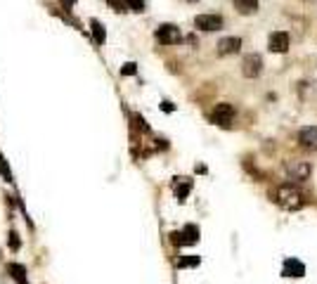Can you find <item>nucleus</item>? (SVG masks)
I'll return each mask as SVG.
<instances>
[{"instance_id":"5","label":"nucleus","mask_w":317,"mask_h":284,"mask_svg":"<svg viewBox=\"0 0 317 284\" xmlns=\"http://www.w3.org/2000/svg\"><path fill=\"white\" fill-rule=\"evenodd\" d=\"M261 71H263L261 55L251 52V55L244 57V62H241V74H244V76H246V78H256V76H261Z\"/></svg>"},{"instance_id":"17","label":"nucleus","mask_w":317,"mask_h":284,"mask_svg":"<svg viewBox=\"0 0 317 284\" xmlns=\"http://www.w3.org/2000/svg\"><path fill=\"white\" fill-rule=\"evenodd\" d=\"M0 173H3V178H5L7 182H12V171H10V166H7V161L3 154H0Z\"/></svg>"},{"instance_id":"19","label":"nucleus","mask_w":317,"mask_h":284,"mask_svg":"<svg viewBox=\"0 0 317 284\" xmlns=\"http://www.w3.org/2000/svg\"><path fill=\"white\" fill-rule=\"evenodd\" d=\"M107 3H109V5L114 7L116 12H128V10H125V5H123V0H107Z\"/></svg>"},{"instance_id":"11","label":"nucleus","mask_w":317,"mask_h":284,"mask_svg":"<svg viewBox=\"0 0 317 284\" xmlns=\"http://www.w3.org/2000/svg\"><path fill=\"white\" fill-rule=\"evenodd\" d=\"M305 275V265L296 258H287L284 261V277H303Z\"/></svg>"},{"instance_id":"7","label":"nucleus","mask_w":317,"mask_h":284,"mask_svg":"<svg viewBox=\"0 0 317 284\" xmlns=\"http://www.w3.org/2000/svg\"><path fill=\"white\" fill-rule=\"evenodd\" d=\"M194 26L201 31H218V28H223V17L220 14H199L194 19Z\"/></svg>"},{"instance_id":"6","label":"nucleus","mask_w":317,"mask_h":284,"mask_svg":"<svg viewBox=\"0 0 317 284\" xmlns=\"http://www.w3.org/2000/svg\"><path fill=\"white\" fill-rule=\"evenodd\" d=\"M156 41L164 43V45H173V43H178L182 36H180V28L173 26V24H161V26L156 28Z\"/></svg>"},{"instance_id":"13","label":"nucleus","mask_w":317,"mask_h":284,"mask_svg":"<svg viewBox=\"0 0 317 284\" xmlns=\"http://www.w3.org/2000/svg\"><path fill=\"white\" fill-rule=\"evenodd\" d=\"M90 28H92V38H95L97 45H104L107 43V31H104V24L100 19H90Z\"/></svg>"},{"instance_id":"18","label":"nucleus","mask_w":317,"mask_h":284,"mask_svg":"<svg viewBox=\"0 0 317 284\" xmlns=\"http://www.w3.org/2000/svg\"><path fill=\"white\" fill-rule=\"evenodd\" d=\"M135 71H138V64H123V69H121V76H135Z\"/></svg>"},{"instance_id":"12","label":"nucleus","mask_w":317,"mask_h":284,"mask_svg":"<svg viewBox=\"0 0 317 284\" xmlns=\"http://www.w3.org/2000/svg\"><path fill=\"white\" fill-rule=\"evenodd\" d=\"M189 190H192V180H187V178H175V182H173V192H175V197H178L180 201L189 194Z\"/></svg>"},{"instance_id":"14","label":"nucleus","mask_w":317,"mask_h":284,"mask_svg":"<svg viewBox=\"0 0 317 284\" xmlns=\"http://www.w3.org/2000/svg\"><path fill=\"white\" fill-rule=\"evenodd\" d=\"M239 14H251L258 10V0H232Z\"/></svg>"},{"instance_id":"4","label":"nucleus","mask_w":317,"mask_h":284,"mask_svg":"<svg viewBox=\"0 0 317 284\" xmlns=\"http://www.w3.org/2000/svg\"><path fill=\"white\" fill-rule=\"evenodd\" d=\"M287 173L294 182H303L310 178V164L308 161H289L287 164Z\"/></svg>"},{"instance_id":"21","label":"nucleus","mask_w":317,"mask_h":284,"mask_svg":"<svg viewBox=\"0 0 317 284\" xmlns=\"http://www.w3.org/2000/svg\"><path fill=\"white\" fill-rule=\"evenodd\" d=\"M10 249H12V251L19 249V239H17V235H14V232H10Z\"/></svg>"},{"instance_id":"23","label":"nucleus","mask_w":317,"mask_h":284,"mask_svg":"<svg viewBox=\"0 0 317 284\" xmlns=\"http://www.w3.org/2000/svg\"><path fill=\"white\" fill-rule=\"evenodd\" d=\"M161 109H164V111H173V104L171 102H164V104H161Z\"/></svg>"},{"instance_id":"16","label":"nucleus","mask_w":317,"mask_h":284,"mask_svg":"<svg viewBox=\"0 0 317 284\" xmlns=\"http://www.w3.org/2000/svg\"><path fill=\"white\" fill-rule=\"evenodd\" d=\"M123 5L131 12H145V0H123Z\"/></svg>"},{"instance_id":"8","label":"nucleus","mask_w":317,"mask_h":284,"mask_svg":"<svg viewBox=\"0 0 317 284\" xmlns=\"http://www.w3.org/2000/svg\"><path fill=\"white\" fill-rule=\"evenodd\" d=\"M298 142H301V147L315 152L317 149V125H305V128H301V133H298Z\"/></svg>"},{"instance_id":"10","label":"nucleus","mask_w":317,"mask_h":284,"mask_svg":"<svg viewBox=\"0 0 317 284\" xmlns=\"http://www.w3.org/2000/svg\"><path fill=\"white\" fill-rule=\"evenodd\" d=\"M241 48V38H237V36H230V38H223L220 43H218V55H235V52H239Z\"/></svg>"},{"instance_id":"20","label":"nucleus","mask_w":317,"mask_h":284,"mask_svg":"<svg viewBox=\"0 0 317 284\" xmlns=\"http://www.w3.org/2000/svg\"><path fill=\"white\" fill-rule=\"evenodd\" d=\"M180 268H185V265H199V258L197 256H192V258H182V261H180Z\"/></svg>"},{"instance_id":"1","label":"nucleus","mask_w":317,"mask_h":284,"mask_svg":"<svg viewBox=\"0 0 317 284\" xmlns=\"http://www.w3.org/2000/svg\"><path fill=\"white\" fill-rule=\"evenodd\" d=\"M275 199L279 201L284 208H291V211H298V208H303V206H305L303 192H298V190H296V187H291V185H282V187H277Z\"/></svg>"},{"instance_id":"22","label":"nucleus","mask_w":317,"mask_h":284,"mask_svg":"<svg viewBox=\"0 0 317 284\" xmlns=\"http://www.w3.org/2000/svg\"><path fill=\"white\" fill-rule=\"evenodd\" d=\"M59 3L64 5V10H69V7H74V5H76V0H59Z\"/></svg>"},{"instance_id":"3","label":"nucleus","mask_w":317,"mask_h":284,"mask_svg":"<svg viewBox=\"0 0 317 284\" xmlns=\"http://www.w3.org/2000/svg\"><path fill=\"white\" fill-rule=\"evenodd\" d=\"M171 239H173L175 246H189V244H197V242H199V228L187 225L182 232H173Z\"/></svg>"},{"instance_id":"9","label":"nucleus","mask_w":317,"mask_h":284,"mask_svg":"<svg viewBox=\"0 0 317 284\" xmlns=\"http://www.w3.org/2000/svg\"><path fill=\"white\" fill-rule=\"evenodd\" d=\"M268 48H270V52H287V50H289V36L284 34V31H275V34H270Z\"/></svg>"},{"instance_id":"2","label":"nucleus","mask_w":317,"mask_h":284,"mask_svg":"<svg viewBox=\"0 0 317 284\" xmlns=\"http://www.w3.org/2000/svg\"><path fill=\"white\" fill-rule=\"evenodd\" d=\"M232 118H235V107H232V104H228V102L215 104L213 114H211V121H213V123L228 128V125L232 123Z\"/></svg>"},{"instance_id":"15","label":"nucleus","mask_w":317,"mask_h":284,"mask_svg":"<svg viewBox=\"0 0 317 284\" xmlns=\"http://www.w3.org/2000/svg\"><path fill=\"white\" fill-rule=\"evenodd\" d=\"M7 270L12 272V277L17 279V282H19V284H28V282H26V268H24V265L10 263V265H7Z\"/></svg>"}]
</instances>
